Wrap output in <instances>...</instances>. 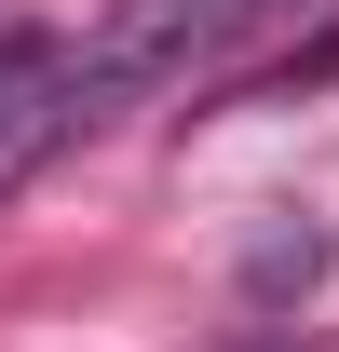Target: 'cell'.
I'll use <instances>...</instances> for the list:
<instances>
[{
	"label": "cell",
	"instance_id": "cell-2",
	"mask_svg": "<svg viewBox=\"0 0 339 352\" xmlns=\"http://www.w3.org/2000/svg\"><path fill=\"white\" fill-rule=\"evenodd\" d=\"M54 135H82L68 122V41L54 28H0V190L41 163Z\"/></svg>",
	"mask_w": 339,
	"mask_h": 352
},
{
	"label": "cell",
	"instance_id": "cell-4",
	"mask_svg": "<svg viewBox=\"0 0 339 352\" xmlns=\"http://www.w3.org/2000/svg\"><path fill=\"white\" fill-rule=\"evenodd\" d=\"M245 352H312V339H245Z\"/></svg>",
	"mask_w": 339,
	"mask_h": 352
},
{
	"label": "cell",
	"instance_id": "cell-3",
	"mask_svg": "<svg viewBox=\"0 0 339 352\" xmlns=\"http://www.w3.org/2000/svg\"><path fill=\"white\" fill-rule=\"evenodd\" d=\"M312 271H326V244H312V230H271V244H258V298H285Z\"/></svg>",
	"mask_w": 339,
	"mask_h": 352
},
{
	"label": "cell",
	"instance_id": "cell-1",
	"mask_svg": "<svg viewBox=\"0 0 339 352\" xmlns=\"http://www.w3.org/2000/svg\"><path fill=\"white\" fill-rule=\"evenodd\" d=\"M285 0H109L95 41L68 54V122H109L123 95H163L190 68H217L231 41H258Z\"/></svg>",
	"mask_w": 339,
	"mask_h": 352
}]
</instances>
